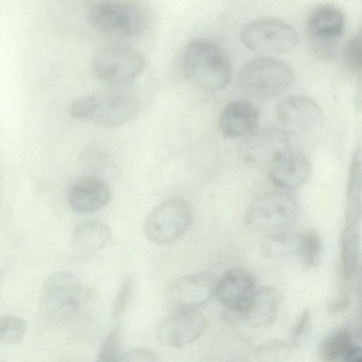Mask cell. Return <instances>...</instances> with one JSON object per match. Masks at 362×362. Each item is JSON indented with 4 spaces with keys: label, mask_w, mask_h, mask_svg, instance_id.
Listing matches in <instances>:
<instances>
[{
    "label": "cell",
    "mask_w": 362,
    "mask_h": 362,
    "mask_svg": "<svg viewBox=\"0 0 362 362\" xmlns=\"http://www.w3.org/2000/svg\"><path fill=\"white\" fill-rule=\"evenodd\" d=\"M215 286L214 276L207 272L182 277L168 290L166 304L174 312L194 310L211 298Z\"/></svg>",
    "instance_id": "cell-11"
},
{
    "label": "cell",
    "mask_w": 362,
    "mask_h": 362,
    "mask_svg": "<svg viewBox=\"0 0 362 362\" xmlns=\"http://www.w3.org/2000/svg\"><path fill=\"white\" fill-rule=\"evenodd\" d=\"M297 216L298 205L291 194L272 192L251 203L245 214V223L254 231L269 235L290 228Z\"/></svg>",
    "instance_id": "cell-6"
},
{
    "label": "cell",
    "mask_w": 362,
    "mask_h": 362,
    "mask_svg": "<svg viewBox=\"0 0 362 362\" xmlns=\"http://www.w3.org/2000/svg\"><path fill=\"white\" fill-rule=\"evenodd\" d=\"M259 119L258 109L252 103L235 100L226 105L221 115L220 130L226 138L245 137L257 129Z\"/></svg>",
    "instance_id": "cell-18"
},
{
    "label": "cell",
    "mask_w": 362,
    "mask_h": 362,
    "mask_svg": "<svg viewBox=\"0 0 362 362\" xmlns=\"http://www.w3.org/2000/svg\"><path fill=\"white\" fill-rule=\"evenodd\" d=\"M362 43L360 35L352 37L346 44L344 59L346 67L352 72L360 73L362 67Z\"/></svg>",
    "instance_id": "cell-30"
},
{
    "label": "cell",
    "mask_w": 362,
    "mask_h": 362,
    "mask_svg": "<svg viewBox=\"0 0 362 362\" xmlns=\"http://www.w3.org/2000/svg\"><path fill=\"white\" fill-rule=\"evenodd\" d=\"M121 337V327L115 325L104 339L98 357L99 361H118L120 356Z\"/></svg>",
    "instance_id": "cell-27"
},
{
    "label": "cell",
    "mask_w": 362,
    "mask_h": 362,
    "mask_svg": "<svg viewBox=\"0 0 362 362\" xmlns=\"http://www.w3.org/2000/svg\"><path fill=\"white\" fill-rule=\"evenodd\" d=\"M27 332L25 321L16 315L0 317V343L14 344L21 342Z\"/></svg>",
    "instance_id": "cell-25"
},
{
    "label": "cell",
    "mask_w": 362,
    "mask_h": 362,
    "mask_svg": "<svg viewBox=\"0 0 362 362\" xmlns=\"http://www.w3.org/2000/svg\"><path fill=\"white\" fill-rule=\"evenodd\" d=\"M90 292L74 274L59 272L45 281L40 297L42 310L52 320L64 322L74 318Z\"/></svg>",
    "instance_id": "cell-4"
},
{
    "label": "cell",
    "mask_w": 362,
    "mask_h": 362,
    "mask_svg": "<svg viewBox=\"0 0 362 362\" xmlns=\"http://www.w3.org/2000/svg\"><path fill=\"white\" fill-rule=\"evenodd\" d=\"M280 296L269 286L257 288L247 308L239 314L245 325L251 327H265L276 320L280 305Z\"/></svg>",
    "instance_id": "cell-19"
},
{
    "label": "cell",
    "mask_w": 362,
    "mask_h": 362,
    "mask_svg": "<svg viewBox=\"0 0 362 362\" xmlns=\"http://www.w3.org/2000/svg\"><path fill=\"white\" fill-rule=\"evenodd\" d=\"M322 252V242L314 231L302 233V243L298 258L307 267H314L319 262Z\"/></svg>",
    "instance_id": "cell-26"
},
{
    "label": "cell",
    "mask_w": 362,
    "mask_h": 362,
    "mask_svg": "<svg viewBox=\"0 0 362 362\" xmlns=\"http://www.w3.org/2000/svg\"><path fill=\"white\" fill-rule=\"evenodd\" d=\"M295 81L291 68L282 61L259 57L245 63L240 69L237 82L246 95L255 98L274 97L291 87Z\"/></svg>",
    "instance_id": "cell-2"
},
{
    "label": "cell",
    "mask_w": 362,
    "mask_h": 362,
    "mask_svg": "<svg viewBox=\"0 0 362 362\" xmlns=\"http://www.w3.org/2000/svg\"><path fill=\"white\" fill-rule=\"evenodd\" d=\"M146 61L137 49L125 45H111L94 57L92 69L95 76L105 84L124 88L133 83L145 69Z\"/></svg>",
    "instance_id": "cell-5"
},
{
    "label": "cell",
    "mask_w": 362,
    "mask_h": 362,
    "mask_svg": "<svg viewBox=\"0 0 362 362\" xmlns=\"http://www.w3.org/2000/svg\"><path fill=\"white\" fill-rule=\"evenodd\" d=\"M362 352L361 347L354 344L346 353L344 361L347 362H361Z\"/></svg>",
    "instance_id": "cell-34"
},
{
    "label": "cell",
    "mask_w": 362,
    "mask_h": 362,
    "mask_svg": "<svg viewBox=\"0 0 362 362\" xmlns=\"http://www.w3.org/2000/svg\"><path fill=\"white\" fill-rule=\"evenodd\" d=\"M111 196L110 189L103 178L86 175L71 185L67 199L74 210L81 213H90L107 205Z\"/></svg>",
    "instance_id": "cell-16"
},
{
    "label": "cell",
    "mask_w": 362,
    "mask_h": 362,
    "mask_svg": "<svg viewBox=\"0 0 362 362\" xmlns=\"http://www.w3.org/2000/svg\"><path fill=\"white\" fill-rule=\"evenodd\" d=\"M344 29V17L337 8L323 6L316 9L307 24L308 34L315 52L322 58H332Z\"/></svg>",
    "instance_id": "cell-10"
},
{
    "label": "cell",
    "mask_w": 362,
    "mask_h": 362,
    "mask_svg": "<svg viewBox=\"0 0 362 362\" xmlns=\"http://www.w3.org/2000/svg\"><path fill=\"white\" fill-rule=\"evenodd\" d=\"M289 351L287 343L279 339H271L259 344L255 355L261 361H278L287 356Z\"/></svg>",
    "instance_id": "cell-28"
},
{
    "label": "cell",
    "mask_w": 362,
    "mask_h": 362,
    "mask_svg": "<svg viewBox=\"0 0 362 362\" xmlns=\"http://www.w3.org/2000/svg\"><path fill=\"white\" fill-rule=\"evenodd\" d=\"M193 217L190 204L172 198L158 204L146 218L144 231L147 239L157 245L171 243L189 227Z\"/></svg>",
    "instance_id": "cell-7"
},
{
    "label": "cell",
    "mask_w": 362,
    "mask_h": 362,
    "mask_svg": "<svg viewBox=\"0 0 362 362\" xmlns=\"http://www.w3.org/2000/svg\"><path fill=\"white\" fill-rule=\"evenodd\" d=\"M97 105L96 95H83L73 100L68 107L69 114L74 119L90 121Z\"/></svg>",
    "instance_id": "cell-29"
},
{
    "label": "cell",
    "mask_w": 362,
    "mask_h": 362,
    "mask_svg": "<svg viewBox=\"0 0 362 362\" xmlns=\"http://www.w3.org/2000/svg\"><path fill=\"white\" fill-rule=\"evenodd\" d=\"M302 243V233L283 230L267 235L261 246L264 257L271 259H283L298 257Z\"/></svg>",
    "instance_id": "cell-21"
},
{
    "label": "cell",
    "mask_w": 362,
    "mask_h": 362,
    "mask_svg": "<svg viewBox=\"0 0 362 362\" xmlns=\"http://www.w3.org/2000/svg\"><path fill=\"white\" fill-rule=\"evenodd\" d=\"M183 71L190 82L211 92L225 88L231 75L230 61L223 48L212 40L200 37L187 44Z\"/></svg>",
    "instance_id": "cell-1"
},
{
    "label": "cell",
    "mask_w": 362,
    "mask_h": 362,
    "mask_svg": "<svg viewBox=\"0 0 362 362\" xmlns=\"http://www.w3.org/2000/svg\"><path fill=\"white\" fill-rule=\"evenodd\" d=\"M204 316L194 310L175 312L157 329L158 341L167 346L182 347L196 341L205 329Z\"/></svg>",
    "instance_id": "cell-13"
},
{
    "label": "cell",
    "mask_w": 362,
    "mask_h": 362,
    "mask_svg": "<svg viewBox=\"0 0 362 362\" xmlns=\"http://www.w3.org/2000/svg\"><path fill=\"white\" fill-rule=\"evenodd\" d=\"M256 290L255 281L247 271L234 269L216 284L214 294L228 310L239 315L247 308Z\"/></svg>",
    "instance_id": "cell-15"
},
{
    "label": "cell",
    "mask_w": 362,
    "mask_h": 362,
    "mask_svg": "<svg viewBox=\"0 0 362 362\" xmlns=\"http://www.w3.org/2000/svg\"><path fill=\"white\" fill-rule=\"evenodd\" d=\"M356 226L346 223L341 239L343 269L347 278L352 277L357 269L358 237Z\"/></svg>",
    "instance_id": "cell-23"
},
{
    "label": "cell",
    "mask_w": 362,
    "mask_h": 362,
    "mask_svg": "<svg viewBox=\"0 0 362 362\" xmlns=\"http://www.w3.org/2000/svg\"><path fill=\"white\" fill-rule=\"evenodd\" d=\"M134 290V282L132 278H127L121 285L119 291L116 296L114 306V318H117L126 310L127 306L132 296Z\"/></svg>",
    "instance_id": "cell-31"
},
{
    "label": "cell",
    "mask_w": 362,
    "mask_h": 362,
    "mask_svg": "<svg viewBox=\"0 0 362 362\" xmlns=\"http://www.w3.org/2000/svg\"><path fill=\"white\" fill-rule=\"evenodd\" d=\"M157 361V356L151 349L146 348H138L129 351L120 355L118 361H142L151 362Z\"/></svg>",
    "instance_id": "cell-32"
},
{
    "label": "cell",
    "mask_w": 362,
    "mask_h": 362,
    "mask_svg": "<svg viewBox=\"0 0 362 362\" xmlns=\"http://www.w3.org/2000/svg\"><path fill=\"white\" fill-rule=\"evenodd\" d=\"M80 163L87 175L100 178L101 176L109 174L114 167L110 156L105 152L98 150L84 152L80 157Z\"/></svg>",
    "instance_id": "cell-24"
},
{
    "label": "cell",
    "mask_w": 362,
    "mask_h": 362,
    "mask_svg": "<svg viewBox=\"0 0 362 362\" xmlns=\"http://www.w3.org/2000/svg\"><path fill=\"white\" fill-rule=\"evenodd\" d=\"M287 134L279 129H255L244 137L238 147L240 158L255 168L269 167L281 155L289 150Z\"/></svg>",
    "instance_id": "cell-9"
},
{
    "label": "cell",
    "mask_w": 362,
    "mask_h": 362,
    "mask_svg": "<svg viewBox=\"0 0 362 362\" xmlns=\"http://www.w3.org/2000/svg\"><path fill=\"white\" fill-rule=\"evenodd\" d=\"M1 277H2V272L0 270V279H1Z\"/></svg>",
    "instance_id": "cell-35"
},
{
    "label": "cell",
    "mask_w": 362,
    "mask_h": 362,
    "mask_svg": "<svg viewBox=\"0 0 362 362\" xmlns=\"http://www.w3.org/2000/svg\"><path fill=\"white\" fill-rule=\"evenodd\" d=\"M271 181L280 188L295 189L309 180L311 166L305 155L287 151L269 167Z\"/></svg>",
    "instance_id": "cell-17"
},
{
    "label": "cell",
    "mask_w": 362,
    "mask_h": 362,
    "mask_svg": "<svg viewBox=\"0 0 362 362\" xmlns=\"http://www.w3.org/2000/svg\"><path fill=\"white\" fill-rule=\"evenodd\" d=\"M310 322V313L305 310L299 317L291 333V341L293 345H298L299 342L307 333Z\"/></svg>",
    "instance_id": "cell-33"
},
{
    "label": "cell",
    "mask_w": 362,
    "mask_h": 362,
    "mask_svg": "<svg viewBox=\"0 0 362 362\" xmlns=\"http://www.w3.org/2000/svg\"><path fill=\"white\" fill-rule=\"evenodd\" d=\"M111 238V230L105 223L88 220L75 227L71 243L72 248L78 253H91L106 247Z\"/></svg>",
    "instance_id": "cell-20"
},
{
    "label": "cell",
    "mask_w": 362,
    "mask_h": 362,
    "mask_svg": "<svg viewBox=\"0 0 362 362\" xmlns=\"http://www.w3.org/2000/svg\"><path fill=\"white\" fill-rule=\"evenodd\" d=\"M103 94H95L97 105L90 121L99 126L115 127L134 119L140 110L137 97L130 92L116 88Z\"/></svg>",
    "instance_id": "cell-12"
},
{
    "label": "cell",
    "mask_w": 362,
    "mask_h": 362,
    "mask_svg": "<svg viewBox=\"0 0 362 362\" xmlns=\"http://www.w3.org/2000/svg\"><path fill=\"white\" fill-rule=\"evenodd\" d=\"M87 21L96 33L111 37L129 38L145 29L147 18L139 6L122 1H103L88 11Z\"/></svg>",
    "instance_id": "cell-3"
},
{
    "label": "cell",
    "mask_w": 362,
    "mask_h": 362,
    "mask_svg": "<svg viewBox=\"0 0 362 362\" xmlns=\"http://www.w3.org/2000/svg\"><path fill=\"white\" fill-rule=\"evenodd\" d=\"M240 39L251 50L280 54L291 51L298 42V33L291 25L272 18L247 23L241 31Z\"/></svg>",
    "instance_id": "cell-8"
},
{
    "label": "cell",
    "mask_w": 362,
    "mask_h": 362,
    "mask_svg": "<svg viewBox=\"0 0 362 362\" xmlns=\"http://www.w3.org/2000/svg\"><path fill=\"white\" fill-rule=\"evenodd\" d=\"M354 344L353 334L349 327H340L329 334L322 342L320 353L327 361H344V358Z\"/></svg>",
    "instance_id": "cell-22"
},
{
    "label": "cell",
    "mask_w": 362,
    "mask_h": 362,
    "mask_svg": "<svg viewBox=\"0 0 362 362\" xmlns=\"http://www.w3.org/2000/svg\"><path fill=\"white\" fill-rule=\"evenodd\" d=\"M276 114L284 127L298 133L315 131L322 122V112L317 104L303 95H291L281 100Z\"/></svg>",
    "instance_id": "cell-14"
}]
</instances>
